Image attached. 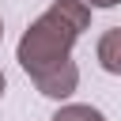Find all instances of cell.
<instances>
[{"label": "cell", "mask_w": 121, "mask_h": 121, "mask_svg": "<svg viewBox=\"0 0 121 121\" xmlns=\"http://www.w3.org/2000/svg\"><path fill=\"white\" fill-rule=\"evenodd\" d=\"M91 26V8L83 0H53L19 38L15 45V60L19 68L38 79L53 68H64L72 60V45L79 42V34Z\"/></svg>", "instance_id": "1"}, {"label": "cell", "mask_w": 121, "mask_h": 121, "mask_svg": "<svg viewBox=\"0 0 121 121\" xmlns=\"http://www.w3.org/2000/svg\"><path fill=\"white\" fill-rule=\"evenodd\" d=\"M34 87H38L45 98L64 102V98L79 87V68H76V60H68L64 68H53V72H45V76H38V79H34Z\"/></svg>", "instance_id": "2"}, {"label": "cell", "mask_w": 121, "mask_h": 121, "mask_svg": "<svg viewBox=\"0 0 121 121\" xmlns=\"http://www.w3.org/2000/svg\"><path fill=\"white\" fill-rule=\"evenodd\" d=\"M95 57H98L102 72L121 76V26L102 30V38H98V45H95Z\"/></svg>", "instance_id": "3"}, {"label": "cell", "mask_w": 121, "mask_h": 121, "mask_svg": "<svg viewBox=\"0 0 121 121\" xmlns=\"http://www.w3.org/2000/svg\"><path fill=\"white\" fill-rule=\"evenodd\" d=\"M49 121H106V117H102V110H95V106H87V102H68V106H60Z\"/></svg>", "instance_id": "4"}, {"label": "cell", "mask_w": 121, "mask_h": 121, "mask_svg": "<svg viewBox=\"0 0 121 121\" xmlns=\"http://www.w3.org/2000/svg\"><path fill=\"white\" fill-rule=\"evenodd\" d=\"M83 4H87V8H91V11H95V8H117V4H121V0H83Z\"/></svg>", "instance_id": "5"}, {"label": "cell", "mask_w": 121, "mask_h": 121, "mask_svg": "<svg viewBox=\"0 0 121 121\" xmlns=\"http://www.w3.org/2000/svg\"><path fill=\"white\" fill-rule=\"evenodd\" d=\"M4 91H8V79H4V72H0V95H4Z\"/></svg>", "instance_id": "6"}, {"label": "cell", "mask_w": 121, "mask_h": 121, "mask_svg": "<svg viewBox=\"0 0 121 121\" xmlns=\"http://www.w3.org/2000/svg\"><path fill=\"white\" fill-rule=\"evenodd\" d=\"M0 38H4V23H0Z\"/></svg>", "instance_id": "7"}]
</instances>
